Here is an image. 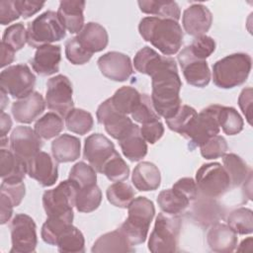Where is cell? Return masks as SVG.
<instances>
[{
    "instance_id": "6da1fadb",
    "label": "cell",
    "mask_w": 253,
    "mask_h": 253,
    "mask_svg": "<svg viewBox=\"0 0 253 253\" xmlns=\"http://www.w3.org/2000/svg\"><path fill=\"white\" fill-rule=\"evenodd\" d=\"M151 101L156 113L165 120L172 118L182 106V81L176 61L151 76Z\"/></svg>"
},
{
    "instance_id": "7a4b0ae2",
    "label": "cell",
    "mask_w": 253,
    "mask_h": 253,
    "mask_svg": "<svg viewBox=\"0 0 253 253\" xmlns=\"http://www.w3.org/2000/svg\"><path fill=\"white\" fill-rule=\"evenodd\" d=\"M139 35L165 56L179 51L183 43V31L177 21L157 17H144L138 25Z\"/></svg>"
},
{
    "instance_id": "3957f363",
    "label": "cell",
    "mask_w": 253,
    "mask_h": 253,
    "mask_svg": "<svg viewBox=\"0 0 253 253\" xmlns=\"http://www.w3.org/2000/svg\"><path fill=\"white\" fill-rule=\"evenodd\" d=\"M155 214V207L146 197H137L127 208V217L120 226V230L128 242L134 246L145 242L150 223Z\"/></svg>"
},
{
    "instance_id": "277c9868",
    "label": "cell",
    "mask_w": 253,
    "mask_h": 253,
    "mask_svg": "<svg viewBox=\"0 0 253 253\" xmlns=\"http://www.w3.org/2000/svg\"><path fill=\"white\" fill-rule=\"evenodd\" d=\"M252 67V58L243 52L232 53L212 65L213 84L221 89H231L247 80Z\"/></svg>"
},
{
    "instance_id": "5b68a950",
    "label": "cell",
    "mask_w": 253,
    "mask_h": 253,
    "mask_svg": "<svg viewBox=\"0 0 253 253\" xmlns=\"http://www.w3.org/2000/svg\"><path fill=\"white\" fill-rule=\"evenodd\" d=\"M65 31L57 12L45 11L28 24L27 42L30 46L39 48L63 40Z\"/></svg>"
},
{
    "instance_id": "8992f818",
    "label": "cell",
    "mask_w": 253,
    "mask_h": 253,
    "mask_svg": "<svg viewBox=\"0 0 253 253\" xmlns=\"http://www.w3.org/2000/svg\"><path fill=\"white\" fill-rule=\"evenodd\" d=\"M181 226L182 219L179 214L158 213L148 239L149 251L152 253L177 251Z\"/></svg>"
},
{
    "instance_id": "52a82bcc",
    "label": "cell",
    "mask_w": 253,
    "mask_h": 253,
    "mask_svg": "<svg viewBox=\"0 0 253 253\" xmlns=\"http://www.w3.org/2000/svg\"><path fill=\"white\" fill-rule=\"evenodd\" d=\"M196 184L200 195L216 199L231 188L224 167L218 162L203 164L196 173Z\"/></svg>"
},
{
    "instance_id": "ba28073f",
    "label": "cell",
    "mask_w": 253,
    "mask_h": 253,
    "mask_svg": "<svg viewBox=\"0 0 253 253\" xmlns=\"http://www.w3.org/2000/svg\"><path fill=\"white\" fill-rule=\"evenodd\" d=\"M220 105L214 104L203 109L184 133V137L189 139V148L200 147L211 137L218 134L220 127L217 121V114Z\"/></svg>"
},
{
    "instance_id": "9c48e42d",
    "label": "cell",
    "mask_w": 253,
    "mask_h": 253,
    "mask_svg": "<svg viewBox=\"0 0 253 253\" xmlns=\"http://www.w3.org/2000/svg\"><path fill=\"white\" fill-rule=\"evenodd\" d=\"M36 84V75L27 64L8 66L0 73L1 90L14 99H22L33 93Z\"/></svg>"
},
{
    "instance_id": "30bf717a",
    "label": "cell",
    "mask_w": 253,
    "mask_h": 253,
    "mask_svg": "<svg viewBox=\"0 0 253 253\" xmlns=\"http://www.w3.org/2000/svg\"><path fill=\"white\" fill-rule=\"evenodd\" d=\"M72 94L73 88L68 77L62 74L55 75L46 82L45 104L50 111L65 118L74 108Z\"/></svg>"
},
{
    "instance_id": "8fae6325",
    "label": "cell",
    "mask_w": 253,
    "mask_h": 253,
    "mask_svg": "<svg viewBox=\"0 0 253 253\" xmlns=\"http://www.w3.org/2000/svg\"><path fill=\"white\" fill-rule=\"evenodd\" d=\"M79 187L70 179L60 182L42 195V206L47 216L73 211Z\"/></svg>"
},
{
    "instance_id": "7c38bea8",
    "label": "cell",
    "mask_w": 253,
    "mask_h": 253,
    "mask_svg": "<svg viewBox=\"0 0 253 253\" xmlns=\"http://www.w3.org/2000/svg\"><path fill=\"white\" fill-rule=\"evenodd\" d=\"M37 226L34 219L26 213H17L11 223L12 248L10 253H32L38 244Z\"/></svg>"
},
{
    "instance_id": "4fadbf2b",
    "label": "cell",
    "mask_w": 253,
    "mask_h": 253,
    "mask_svg": "<svg viewBox=\"0 0 253 253\" xmlns=\"http://www.w3.org/2000/svg\"><path fill=\"white\" fill-rule=\"evenodd\" d=\"M96 117L99 124L103 125L105 130L115 139L119 140L133 126L131 119L126 115L118 112L108 98L101 103L96 111Z\"/></svg>"
},
{
    "instance_id": "5bb4252c",
    "label": "cell",
    "mask_w": 253,
    "mask_h": 253,
    "mask_svg": "<svg viewBox=\"0 0 253 253\" xmlns=\"http://www.w3.org/2000/svg\"><path fill=\"white\" fill-rule=\"evenodd\" d=\"M42 147V138L30 126H19L10 135L11 151L26 162L38 154Z\"/></svg>"
},
{
    "instance_id": "9a60e30c",
    "label": "cell",
    "mask_w": 253,
    "mask_h": 253,
    "mask_svg": "<svg viewBox=\"0 0 253 253\" xmlns=\"http://www.w3.org/2000/svg\"><path fill=\"white\" fill-rule=\"evenodd\" d=\"M178 61L189 85L203 88L210 83L211 74L207 60L194 57L187 46L179 52Z\"/></svg>"
},
{
    "instance_id": "2e32d148",
    "label": "cell",
    "mask_w": 253,
    "mask_h": 253,
    "mask_svg": "<svg viewBox=\"0 0 253 253\" xmlns=\"http://www.w3.org/2000/svg\"><path fill=\"white\" fill-rule=\"evenodd\" d=\"M97 65L105 77L116 82L127 80L133 72L129 56L119 51H109L101 55Z\"/></svg>"
},
{
    "instance_id": "e0dca14e",
    "label": "cell",
    "mask_w": 253,
    "mask_h": 253,
    "mask_svg": "<svg viewBox=\"0 0 253 253\" xmlns=\"http://www.w3.org/2000/svg\"><path fill=\"white\" fill-rule=\"evenodd\" d=\"M187 213L196 224L211 226L223 218L224 210L215 199L199 194Z\"/></svg>"
},
{
    "instance_id": "ac0fdd59",
    "label": "cell",
    "mask_w": 253,
    "mask_h": 253,
    "mask_svg": "<svg viewBox=\"0 0 253 253\" xmlns=\"http://www.w3.org/2000/svg\"><path fill=\"white\" fill-rule=\"evenodd\" d=\"M57 161L47 152L40 151L27 162L28 175L42 187H50L58 179Z\"/></svg>"
},
{
    "instance_id": "d6986e66",
    "label": "cell",
    "mask_w": 253,
    "mask_h": 253,
    "mask_svg": "<svg viewBox=\"0 0 253 253\" xmlns=\"http://www.w3.org/2000/svg\"><path fill=\"white\" fill-rule=\"evenodd\" d=\"M116 151L114 143L102 133H93L85 138L84 158L99 173L103 165Z\"/></svg>"
},
{
    "instance_id": "ffe728a7",
    "label": "cell",
    "mask_w": 253,
    "mask_h": 253,
    "mask_svg": "<svg viewBox=\"0 0 253 253\" xmlns=\"http://www.w3.org/2000/svg\"><path fill=\"white\" fill-rule=\"evenodd\" d=\"M212 23L211 12L207 6L201 3H195L184 10L182 16V25L184 31L192 37L206 35Z\"/></svg>"
},
{
    "instance_id": "44dd1931",
    "label": "cell",
    "mask_w": 253,
    "mask_h": 253,
    "mask_svg": "<svg viewBox=\"0 0 253 253\" xmlns=\"http://www.w3.org/2000/svg\"><path fill=\"white\" fill-rule=\"evenodd\" d=\"M60 60V45L46 44L37 48L34 57L30 59V64L39 75L49 76L59 71Z\"/></svg>"
},
{
    "instance_id": "7402d4cb",
    "label": "cell",
    "mask_w": 253,
    "mask_h": 253,
    "mask_svg": "<svg viewBox=\"0 0 253 253\" xmlns=\"http://www.w3.org/2000/svg\"><path fill=\"white\" fill-rule=\"evenodd\" d=\"M45 100L39 92H33L29 96L18 99L12 105V115L16 122L31 124L38 119L45 109Z\"/></svg>"
},
{
    "instance_id": "603a6c76",
    "label": "cell",
    "mask_w": 253,
    "mask_h": 253,
    "mask_svg": "<svg viewBox=\"0 0 253 253\" xmlns=\"http://www.w3.org/2000/svg\"><path fill=\"white\" fill-rule=\"evenodd\" d=\"M174 61L175 59L170 56L160 55L153 48L143 46L134 55L133 65L136 71L151 77Z\"/></svg>"
},
{
    "instance_id": "cb8c5ba5",
    "label": "cell",
    "mask_w": 253,
    "mask_h": 253,
    "mask_svg": "<svg viewBox=\"0 0 253 253\" xmlns=\"http://www.w3.org/2000/svg\"><path fill=\"white\" fill-rule=\"evenodd\" d=\"M207 242L213 252L230 253L237 246V234L227 224L216 222L211 225L207 233Z\"/></svg>"
},
{
    "instance_id": "d4e9b609",
    "label": "cell",
    "mask_w": 253,
    "mask_h": 253,
    "mask_svg": "<svg viewBox=\"0 0 253 253\" xmlns=\"http://www.w3.org/2000/svg\"><path fill=\"white\" fill-rule=\"evenodd\" d=\"M85 1L63 0L59 2L57 15L70 34H78L84 27V9Z\"/></svg>"
},
{
    "instance_id": "484cf974",
    "label": "cell",
    "mask_w": 253,
    "mask_h": 253,
    "mask_svg": "<svg viewBox=\"0 0 253 253\" xmlns=\"http://www.w3.org/2000/svg\"><path fill=\"white\" fill-rule=\"evenodd\" d=\"M76 38L81 46L91 54L102 51L107 47L109 42V36L106 29L94 22L85 24Z\"/></svg>"
},
{
    "instance_id": "4316f807",
    "label": "cell",
    "mask_w": 253,
    "mask_h": 253,
    "mask_svg": "<svg viewBox=\"0 0 253 253\" xmlns=\"http://www.w3.org/2000/svg\"><path fill=\"white\" fill-rule=\"evenodd\" d=\"M131 182L140 192L155 191L160 186L161 174L155 164L149 161H142L134 167Z\"/></svg>"
},
{
    "instance_id": "83f0119b",
    "label": "cell",
    "mask_w": 253,
    "mask_h": 253,
    "mask_svg": "<svg viewBox=\"0 0 253 253\" xmlns=\"http://www.w3.org/2000/svg\"><path fill=\"white\" fill-rule=\"evenodd\" d=\"M118 141L125 157L132 162L141 160L147 154L146 141L140 134L139 126L135 124Z\"/></svg>"
},
{
    "instance_id": "f1b7e54d",
    "label": "cell",
    "mask_w": 253,
    "mask_h": 253,
    "mask_svg": "<svg viewBox=\"0 0 253 253\" xmlns=\"http://www.w3.org/2000/svg\"><path fill=\"white\" fill-rule=\"evenodd\" d=\"M81 143L78 137L63 133L51 142V153L58 163L72 162L79 158Z\"/></svg>"
},
{
    "instance_id": "f546056e",
    "label": "cell",
    "mask_w": 253,
    "mask_h": 253,
    "mask_svg": "<svg viewBox=\"0 0 253 253\" xmlns=\"http://www.w3.org/2000/svg\"><path fill=\"white\" fill-rule=\"evenodd\" d=\"M27 170V162L15 155L11 150H0V176L2 181H23Z\"/></svg>"
},
{
    "instance_id": "4dcf8cb0",
    "label": "cell",
    "mask_w": 253,
    "mask_h": 253,
    "mask_svg": "<svg viewBox=\"0 0 253 253\" xmlns=\"http://www.w3.org/2000/svg\"><path fill=\"white\" fill-rule=\"evenodd\" d=\"M91 251L94 253L100 252H134L132 246L124 233L118 228L114 231L107 232L101 235L93 244Z\"/></svg>"
},
{
    "instance_id": "1f68e13d",
    "label": "cell",
    "mask_w": 253,
    "mask_h": 253,
    "mask_svg": "<svg viewBox=\"0 0 253 253\" xmlns=\"http://www.w3.org/2000/svg\"><path fill=\"white\" fill-rule=\"evenodd\" d=\"M74 218L73 211H69L62 214L49 215L42 226L41 236L42 240L52 246L56 245L59 235L72 224Z\"/></svg>"
},
{
    "instance_id": "d6a6232c",
    "label": "cell",
    "mask_w": 253,
    "mask_h": 253,
    "mask_svg": "<svg viewBox=\"0 0 253 253\" xmlns=\"http://www.w3.org/2000/svg\"><path fill=\"white\" fill-rule=\"evenodd\" d=\"M223 167L229 177L231 188L239 187L252 175L251 168L235 153H225L222 156Z\"/></svg>"
},
{
    "instance_id": "836d02e7",
    "label": "cell",
    "mask_w": 253,
    "mask_h": 253,
    "mask_svg": "<svg viewBox=\"0 0 253 253\" xmlns=\"http://www.w3.org/2000/svg\"><path fill=\"white\" fill-rule=\"evenodd\" d=\"M140 11L161 19L177 21L180 19L181 10L175 1L163 0H142L137 2Z\"/></svg>"
},
{
    "instance_id": "e575fe53",
    "label": "cell",
    "mask_w": 253,
    "mask_h": 253,
    "mask_svg": "<svg viewBox=\"0 0 253 253\" xmlns=\"http://www.w3.org/2000/svg\"><path fill=\"white\" fill-rule=\"evenodd\" d=\"M190 201L175 191L174 189H167L161 191L157 196V204L161 211L169 214H180L189 207Z\"/></svg>"
},
{
    "instance_id": "d590c367",
    "label": "cell",
    "mask_w": 253,
    "mask_h": 253,
    "mask_svg": "<svg viewBox=\"0 0 253 253\" xmlns=\"http://www.w3.org/2000/svg\"><path fill=\"white\" fill-rule=\"evenodd\" d=\"M63 127L62 118L54 112H48L36 122L34 129L41 138L48 140L58 136Z\"/></svg>"
},
{
    "instance_id": "8d00e7d4",
    "label": "cell",
    "mask_w": 253,
    "mask_h": 253,
    "mask_svg": "<svg viewBox=\"0 0 253 253\" xmlns=\"http://www.w3.org/2000/svg\"><path fill=\"white\" fill-rule=\"evenodd\" d=\"M56 246L62 253H82L85 251V239L74 225H69L58 237Z\"/></svg>"
},
{
    "instance_id": "74e56055",
    "label": "cell",
    "mask_w": 253,
    "mask_h": 253,
    "mask_svg": "<svg viewBox=\"0 0 253 253\" xmlns=\"http://www.w3.org/2000/svg\"><path fill=\"white\" fill-rule=\"evenodd\" d=\"M140 93L133 87L123 86L111 97L114 108L124 115H130L140 100Z\"/></svg>"
},
{
    "instance_id": "f35d334b",
    "label": "cell",
    "mask_w": 253,
    "mask_h": 253,
    "mask_svg": "<svg viewBox=\"0 0 253 253\" xmlns=\"http://www.w3.org/2000/svg\"><path fill=\"white\" fill-rule=\"evenodd\" d=\"M106 195L111 205L121 209H127L134 199L135 192L129 184L122 181L110 185Z\"/></svg>"
},
{
    "instance_id": "ab89813d",
    "label": "cell",
    "mask_w": 253,
    "mask_h": 253,
    "mask_svg": "<svg viewBox=\"0 0 253 253\" xmlns=\"http://www.w3.org/2000/svg\"><path fill=\"white\" fill-rule=\"evenodd\" d=\"M217 121L219 127L227 135H235L243 129V119L233 107L220 106Z\"/></svg>"
},
{
    "instance_id": "60d3db41",
    "label": "cell",
    "mask_w": 253,
    "mask_h": 253,
    "mask_svg": "<svg viewBox=\"0 0 253 253\" xmlns=\"http://www.w3.org/2000/svg\"><path fill=\"white\" fill-rule=\"evenodd\" d=\"M65 126L69 131L83 135L92 129L94 120L89 112L73 108L65 117Z\"/></svg>"
},
{
    "instance_id": "b9f144b4",
    "label": "cell",
    "mask_w": 253,
    "mask_h": 253,
    "mask_svg": "<svg viewBox=\"0 0 253 253\" xmlns=\"http://www.w3.org/2000/svg\"><path fill=\"white\" fill-rule=\"evenodd\" d=\"M102 202V192L97 184L79 189L75 207L80 212H91L99 208Z\"/></svg>"
},
{
    "instance_id": "7bdbcfd3",
    "label": "cell",
    "mask_w": 253,
    "mask_h": 253,
    "mask_svg": "<svg viewBox=\"0 0 253 253\" xmlns=\"http://www.w3.org/2000/svg\"><path fill=\"white\" fill-rule=\"evenodd\" d=\"M226 222L236 234H251L253 231V212L248 208H238L228 214Z\"/></svg>"
},
{
    "instance_id": "ee69618b",
    "label": "cell",
    "mask_w": 253,
    "mask_h": 253,
    "mask_svg": "<svg viewBox=\"0 0 253 253\" xmlns=\"http://www.w3.org/2000/svg\"><path fill=\"white\" fill-rule=\"evenodd\" d=\"M101 174H104L112 182H122L128 178L129 167L116 150L103 165Z\"/></svg>"
},
{
    "instance_id": "f6af8a7d",
    "label": "cell",
    "mask_w": 253,
    "mask_h": 253,
    "mask_svg": "<svg viewBox=\"0 0 253 253\" xmlns=\"http://www.w3.org/2000/svg\"><path fill=\"white\" fill-rule=\"evenodd\" d=\"M197 111L188 105H182L178 112L170 119L165 120L166 125L172 131L184 135L193 120L197 116Z\"/></svg>"
},
{
    "instance_id": "bcb514c9",
    "label": "cell",
    "mask_w": 253,
    "mask_h": 253,
    "mask_svg": "<svg viewBox=\"0 0 253 253\" xmlns=\"http://www.w3.org/2000/svg\"><path fill=\"white\" fill-rule=\"evenodd\" d=\"M96 170L84 161H79L72 166L69 171L68 179L72 180L79 189L95 185L97 182Z\"/></svg>"
},
{
    "instance_id": "7dc6e473",
    "label": "cell",
    "mask_w": 253,
    "mask_h": 253,
    "mask_svg": "<svg viewBox=\"0 0 253 253\" xmlns=\"http://www.w3.org/2000/svg\"><path fill=\"white\" fill-rule=\"evenodd\" d=\"M131 119L141 125L160 121V116L156 113L151 98L147 94H141L140 100L130 114Z\"/></svg>"
},
{
    "instance_id": "c3c4849f",
    "label": "cell",
    "mask_w": 253,
    "mask_h": 253,
    "mask_svg": "<svg viewBox=\"0 0 253 253\" xmlns=\"http://www.w3.org/2000/svg\"><path fill=\"white\" fill-rule=\"evenodd\" d=\"M2 42L11 47L14 51L22 49L27 42V29L23 23L10 25L5 29Z\"/></svg>"
},
{
    "instance_id": "681fc988",
    "label": "cell",
    "mask_w": 253,
    "mask_h": 253,
    "mask_svg": "<svg viewBox=\"0 0 253 253\" xmlns=\"http://www.w3.org/2000/svg\"><path fill=\"white\" fill-rule=\"evenodd\" d=\"M201 155L208 159H216L222 157L228 150V144L226 139L221 135H214L208 139L204 144L200 146Z\"/></svg>"
},
{
    "instance_id": "f907efd6",
    "label": "cell",
    "mask_w": 253,
    "mask_h": 253,
    "mask_svg": "<svg viewBox=\"0 0 253 253\" xmlns=\"http://www.w3.org/2000/svg\"><path fill=\"white\" fill-rule=\"evenodd\" d=\"M215 42L212 38L203 35L194 39L191 44L187 45L191 54L199 59L208 58L215 50Z\"/></svg>"
},
{
    "instance_id": "816d5d0a",
    "label": "cell",
    "mask_w": 253,
    "mask_h": 253,
    "mask_svg": "<svg viewBox=\"0 0 253 253\" xmlns=\"http://www.w3.org/2000/svg\"><path fill=\"white\" fill-rule=\"evenodd\" d=\"M93 54L86 51L79 43L76 37L69 39L65 42V56L69 62L74 65H82L87 63Z\"/></svg>"
},
{
    "instance_id": "f5cc1de1",
    "label": "cell",
    "mask_w": 253,
    "mask_h": 253,
    "mask_svg": "<svg viewBox=\"0 0 253 253\" xmlns=\"http://www.w3.org/2000/svg\"><path fill=\"white\" fill-rule=\"evenodd\" d=\"M0 193L6 195L14 207H18L26 195V187L23 181H2Z\"/></svg>"
},
{
    "instance_id": "db71d44e",
    "label": "cell",
    "mask_w": 253,
    "mask_h": 253,
    "mask_svg": "<svg viewBox=\"0 0 253 253\" xmlns=\"http://www.w3.org/2000/svg\"><path fill=\"white\" fill-rule=\"evenodd\" d=\"M140 134L144 140L150 144L157 142L164 134V126L160 121H155L152 123H147L141 125Z\"/></svg>"
},
{
    "instance_id": "11a10c76",
    "label": "cell",
    "mask_w": 253,
    "mask_h": 253,
    "mask_svg": "<svg viewBox=\"0 0 253 253\" xmlns=\"http://www.w3.org/2000/svg\"><path fill=\"white\" fill-rule=\"evenodd\" d=\"M175 191L185 196L190 202H193L199 195L196 181L190 177H184L179 179L172 187Z\"/></svg>"
},
{
    "instance_id": "9f6ffc18",
    "label": "cell",
    "mask_w": 253,
    "mask_h": 253,
    "mask_svg": "<svg viewBox=\"0 0 253 253\" xmlns=\"http://www.w3.org/2000/svg\"><path fill=\"white\" fill-rule=\"evenodd\" d=\"M15 7L24 19H28L37 14L44 6V2L39 1H27V0H15Z\"/></svg>"
},
{
    "instance_id": "6f0895ef",
    "label": "cell",
    "mask_w": 253,
    "mask_h": 253,
    "mask_svg": "<svg viewBox=\"0 0 253 253\" xmlns=\"http://www.w3.org/2000/svg\"><path fill=\"white\" fill-rule=\"evenodd\" d=\"M238 105L249 125H252V88L242 89L238 97Z\"/></svg>"
},
{
    "instance_id": "680465c9",
    "label": "cell",
    "mask_w": 253,
    "mask_h": 253,
    "mask_svg": "<svg viewBox=\"0 0 253 253\" xmlns=\"http://www.w3.org/2000/svg\"><path fill=\"white\" fill-rule=\"evenodd\" d=\"M20 14L18 13L14 1H1L0 2V24L8 25L17 19H19Z\"/></svg>"
},
{
    "instance_id": "91938a15",
    "label": "cell",
    "mask_w": 253,
    "mask_h": 253,
    "mask_svg": "<svg viewBox=\"0 0 253 253\" xmlns=\"http://www.w3.org/2000/svg\"><path fill=\"white\" fill-rule=\"evenodd\" d=\"M14 205L12 201L4 194L0 193V223H7L13 214Z\"/></svg>"
},
{
    "instance_id": "94428289",
    "label": "cell",
    "mask_w": 253,
    "mask_h": 253,
    "mask_svg": "<svg viewBox=\"0 0 253 253\" xmlns=\"http://www.w3.org/2000/svg\"><path fill=\"white\" fill-rule=\"evenodd\" d=\"M15 52L7 44L1 42V67H5L12 63L15 59Z\"/></svg>"
},
{
    "instance_id": "6125c7cd",
    "label": "cell",
    "mask_w": 253,
    "mask_h": 253,
    "mask_svg": "<svg viewBox=\"0 0 253 253\" xmlns=\"http://www.w3.org/2000/svg\"><path fill=\"white\" fill-rule=\"evenodd\" d=\"M12 127V121L8 114L1 111V137L6 136Z\"/></svg>"
},
{
    "instance_id": "be15d7a7",
    "label": "cell",
    "mask_w": 253,
    "mask_h": 253,
    "mask_svg": "<svg viewBox=\"0 0 253 253\" xmlns=\"http://www.w3.org/2000/svg\"><path fill=\"white\" fill-rule=\"evenodd\" d=\"M252 242L253 239L252 237H247L246 239H243L239 246L235 248L238 252H246V251H251L252 250Z\"/></svg>"
},
{
    "instance_id": "e7e4bbea",
    "label": "cell",
    "mask_w": 253,
    "mask_h": 253,
    "mask_svg": "<svg viewBox=\"0 0 253 253\" xmlns=\"http://www.w3.org/2000/svg\"><path fill=\"white\" fill-rule=\"evenodd\" d=\"M6 95H7V93L5 91L1 90V111H4V108L9 103L8 96H6Z\"/></svg>"
}]
</instances>
